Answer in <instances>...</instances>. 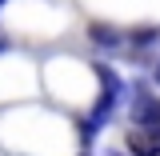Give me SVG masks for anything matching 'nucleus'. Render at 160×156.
Returning a JSON list of instances; mask_svg holds the SVG:
<instances>
[{
  "instance_id": "6",
  "label": "nucleus",
  "mask_w": 160,
  "mask_h": 156,
  "mask_svg": "<svg viewBox=\"0 0 160 156\" xmlns=\"http://www.w3.org/2000/svg\"><path fill=\"white\" fill-rule=\"evenodd\" d=\"M0 4H4V0H0Z\"/></svg>"
},
{
  "instance_id": "1",
  "label": "nucleus",
  "mask_w": 160,
  "mask_h": 156,
  "mask_svg": "<svg viewBox=\"0 0 160 156\" xmlns=\"http://www.w3.org/2000/svg\"><path fill=\"white\" fill-rule=\"evenodd\" d=\"M128 152L132 156H160V124L128 128Z\"/></svg>"
},
{
  "instance_id": "3",
  "label": "nucleus",
  "mask_w": 160,
  "mask_h": 156,
  "mask_svg": "<svg viewBox=\"0 0 160 156\" xmlns=\"http://www.w3.org/2000/svg\"><path fill=\"white\" fill-rule=\"evenodd\" d=\"M92 40H96V44H116V32H112V28H100V24H96V28H92Z\"/></svg>"
},
{
  "instance_id": "2",
  "label": "nucleus",
  "mask_w": 160,
  "mask_h": 156,
  "mask_svg": "<svg viewBox=\"0 0 160 156\" xmlns=\"http://www.w3.org/2000/svg\"><path fill=\"white\" fill-rule=\"evenodd\" d=\"M132 116H136V124H160V104L152 96H136L132 100Z\"/></svg>"
},
{
  "instance_id": "4",
  "label": "nucleus",
  "mask_w": 160,
  "mask_h": 156,
  "mask_svg": "<svg viewBox=\"0 0 160 156\" xmlns=\"http://www.w3.org/2000/svg\"><path fill=\"white\" fill-rule=\"evenodd\" d=\"M156 84H160V64H156Z\"/></svg>"
},
{
  "instance_id": "5",
  "label": "nucleus",
  "mask_w": 160,
  "mask_h": 156,
  "mask_svg": "<svg viewBox=\"0 0 160 156\" xmlns=\"http://www.w3.org/2000/svg\"><path fill=\"white\" fill-rule=\"evenodd\" d=\"M0 48H4V40H0Z\"/></svg>"
}]
</instances>
